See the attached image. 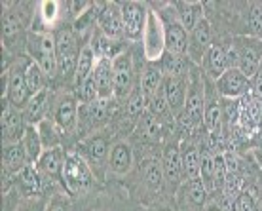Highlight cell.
Segmentation results:
<instances>
[{"mask_svg":"<svg viewBox=\"0 0 262 211\" xmlns=\"http://www.w3.org/2000/svg\"><path fill=\"white\" fill-rule=\"evenodd\" d=\"M63 185L67 192L72 196H82L92 188V172L90 165L85 164V160L80 154H67L65 165H63Z\"/></svg>","mask_w":262,"mask_h":211,"instance_id":"obj_1","label":"cell"},{"mask_svg":"<svg viewBox=\"0 0 262 211\" xmlns=\"http://www.w3.org/2000/svg\"><path fill=\"white\" fill-rule=\"evenodd\" d=\"M165 44V23L158 13L150 12L146 13V23L143 31V50L144 57L148 61H158L164 57Z\"/></svg>","mask_w":262,"mask_h":211,"instance_id":"obj_2","label":"cell"},{"mask_svg":"<svg viewBox=\"0 0 262 211\" xmlns=\"http://www.w3.org/2000/svg\"><path fill=\"white\" fill-rule=\"evenodd\" d=\"M57 48V71L63 78H74L76 67H78V55L76 52V40L71 31H61L55 38Z\"/></svg>","mask_w":262,"mask_h":211,"instance_id":"obj_3","label":"cell"},{"mask_svg":"<svg viewBox=\"0 0 262 211\" xmlns=\"http://www.w3.org/2000/svg\"><path fill=\"white\" fill-rule=\"evenodd\" d=\"M122 12V23H124V34L131 40L141 38L144 31V23H146V6L139 4V2H125L120 8Z\"/></svg>","mask_w":262,"mask_h":211,"instance_id":"obj_4","label":"cell"},{"mask_svg":"<svg viewBox=\"0 0 262 211\" xmlns=\"http://www.w3.org/2000/svg\"><path fill=\"white\" fill-rule=\"evenodd\" d=\"M25 118L19 116V112L15 111V107L12 103L4 101L2 105V135H4V146L6 145H15L23 141L25 135Z\"/></svg>","mask_w":262,"mask_h":211,"instance_id":"obj_5","label":"cell"},{"mask_svg":"<svg viewBox=\"0 0 262 211\" xmlns=\"http://www.w3.org/2000/svg\"><path fill=\"white\" fill-rule=\"evenodd\" d=\"M34 44H36V48H33V52L36 55V63L44 71V74L52 78L53 74L57 73V48H55V38L50 36V34H40L38 38L34 40Z\"/></svg>","mask_w":262,"mask_h":211,"instance_id":"obj_6","label":"cell"},{"mask_svg":"<svg viewBox=\"0 0 262 211\" xmlns=\"http://www.w3.org/2000/svg\"><path fill=\"white\" fill-rule=\"evenodd\" d=\"M216 90L221 95L228 97V99H239V97H245V93L249 90V78H245L237 67L228 69L216 80Z\"/></svg>","mask_w":262,"mask_h":211,"instance_id":"obj_7","label":"cell"},{"mask_svg":"<svg viewBox=\"0 0 262 211\" xmlns=\"http://www.w3.org/2000/svg\"><path fill=\"white\" fill-rule=\"evenodd\" d=\"M184 112L188 114L192 124L198 125L203 120V112H205V95H203V82L196 73L192 74L190 84H188V95H186V105Z\"/></svg>","mask_w":262,"mask_h":211,"instance_id":"obj_8","label":"cell"},{"mask_svg":"<svg viewBox=\"0 0 262 211\" xmlns=\"http://www.w3.org/2000/svg\"><path fill=\"white\" fill-rule=\"evenodd\" d=\"M6 101L12 103L15 109H23V107L29 105V101L33 99L31 93L27 90L25 84V69L21 71L19 67H15L12 73H10V78H8V88H6Z\"/></svg>","mask_w":262,"mask_h":211,"instance_id":"obj_9","label":"cell"},{"mask_svg":"<svg viewBox=\"0 0 262 211\" xmlns=\"http://www.w3.org/2000/svg\"><path fill=\"white\" fill-rule=\"evenodd\" d=\"M99 25L106 34V38H120L124 34L122 12L114 4H105V10L99 13Z\"/></svg>","mask_w":262,"mask_h":211,"instance_id":"obj_10","label":"cell"},{"mask_svg":"<svg viewBox=\"0 0 262 211\" xmlns=\"http://www.w3.org/2000/svg\"><path fill=\"white\" fill-rule=\"evenodd\" d=\"M93 73H95V82H97V99H111L114 95V71L111 67V61L101 59Z\"/></svg>","mask_w":262,"mask_h":211,"instance_id":"obj_11","label":"cell"},{"mask_svg":"<svg viewBox=\"0 0 262 211\" xmlns=\"http://www.w3.org/2000/svg\"><path fill=\"white\" fill-rule=\"evenodd\" d=\"M164 93L165 99L169 103V111L171 112H181L184 111V105H186V92H184V82L181 78H173V76H165L164 78Z\"/></svg>","mask_w":262,"mask_h":211,"instance_id":"obj_12","label":"cell"},{"mask_svg":"<svg viewBox=\"0 0 262 211\" xmlns=\"http://www.w3.org/2000/svg\"><path fill=\"white\" fill-rule=\"evenodd\" d=\"M165 44H167V50L173 55H184L188 52V36H186V31L184 27L181 25V21H171L165 25Z\"/></svg>","mask_w":262,"mask_h":211,"instance_id":"obj_13","label":"cell"},{"mask_svg":"<svg viewBox=\"0 0 262 211\" xmlns=\"http://www.w3.org/2000/svg\"><path fill=\"white\" fill-rule=\"evenodd\" d=\"M65 154L59 146H52L48 151L42 152V156L36 162L40 173H46V175H61L63 173V165H65Z\"/></svg>","mask_w":262,"mask_h":211,"instance_id":"obj_14","label":"cell"},{"mask_svg":"<svg viewBox=\"0 0 262 211\" xmlns=\"http://www.w3.org/2000/svg\"><path fill=\"white\" fill-rule=\"evenodd\" d=\"M181 160H183V173L188 181L202 179V158L194 145H183L181 149Z\"/></svg>","mask_w":262,"mask_h":211,"instance_id":"obj_15","label":"cell"},{"mask_svg":"<svg viewBox=\"0 0 262 211\" xmlns=\"http://www.w3.org/2000/svg\"><path fill=\"white\" fill-rule=\"evenodd\" d=\"M164 175L165 179L177 185L183 175V160H181V151L179 146H167L164 152Z\"/></svg>","mask_w":262,"mask_h":211,"instance_id":"obj_16","label":"cell"},{"mask_svg":"<svg viewBox=\"0 0 262 211\" xmlns=\"http://www.w3.org/2000/svg\"><path fill=\"white\" fill-rule=\"evenodd\" d=\"M205 71L209 76L219 80L226 71H228V61H226V52L221 46H211L207 55H205Z\"/></svg>","mask_w":262,"mask_h":211,"instance_id":"obj_17","label":"cell"},{"mask_svg":"<svg viewBox=\"0 0 262 211\" xmlns=\"http://www.w3.org/2000/svg\"><path fill=\"white\" fill-rule=\"evenodd\" d=\"M2 162H4V167L8 172H21L23 167L31 164L29 158H27V152L23 149L21 143H15V145H6L4 146V156H2Z\"/></svg>","mask_w":262,"mask_h":211,"instance_id":"obj_18","label":"cell"},{"mask_svg":"<svg viewBox=\"0 0 262 211\" xmlns=\"http://www.w3.org/2000/svg\"><path fill=\"white\" fill-rule=\"evenodd\" d=\"M95 52H93L92 46H84L80 50L78 55V67H76V74H74V82L76 86H82L85 80L90 78L95 71Z\"/></svg>","mask_w":262,"mask_h":211,"instance_id":"obj_19","label":"cell"},{"mask_svg":"<svg viewBox=\"0 0 262 211\" xmlns=\"http://www.w3.org/2000/svg\"><path fill=\"white\" fill-rule=\"evenodd\" d=\"M133 156H131V149L125 143H116L111 151V170L116 175H124L129 172Z\"/></svg>","mask_w":262,"mask_h":211,"instance_id":"obj_20","label":"cell"},{"mask_svg":"<svg viewBox=\"0 0 262 211\" xmlns=\"http://www.w3.org/2000/svg\"><path fill=\"white\" fill-rule=\"evenodd\" d=\"M21 145L25 149L29 162H31V164H36L38 158L42 156V139H40V133L34 125H27Z\"/></svg>","mask_w":262,"mask_h":211,"instance_id":"obj_21","label":"cell"},{"mask_svg":"<svg viewBox=\"0 0 262 211\" xmlns=\"http://www.w3.org/2000/svg\"><path fill=\"white\" fill-rule=\"evenodd\" d=\"M76 101L72 99V97H65V99L61 101L59 107H57V111H55V122L63 128V130H71L74 128L76 124Z\"/></svg>","mask_w":262,"mask_h":211,"instance_id":"obj_22","label":"cell"},{"mask_svg":"<svg viewBox=\"0 0 262 211\" xmlns=\"http://www.w3.org/2000/svg\"><path fill=\"white\" fill-rule=\"evenodd\" d=\"M25 84L27 90L31 93V97L44 92V71L40 69L36 61H29L25 67Z\"/></svg>","mask_w":262,"mask_h":211,"instance_id":"obj_23","label":"cell"},{"mask_svg":"<svg viewBox=\"0 0 262 211\" xmlns=\"http://www.w3.org/2000/svg\"><path fill=\"white\" fill-rule=\"evenodd\" d=\"M237 69L243 73L245 78H255L256 73L260 71V55L253 50V48H245L242 53H239V63H237Z\"/></svg>","mask_w":262,"mask_h":211,"instance_id":"obj_24","label":"cell"},{"mask_svg":"<svg viewBox=\"0 0 262 211\" xmlns=\"http://www.w3.org/2000/svg\"><path fill=\"white\" fill-rule=\"evenodd\" d=\"M19 179L25 196H34L40 191V186H42V183H40V172L34 164H29L27 167H23L19 172Z\"/></svg>","mask_w":262,"mask_h":211,"instance_id":"obj_25","label":"cell"},{"mask_svg":"<svg viewBox=\"0 0 262 211\" xmlns=\"http://www.w3.org/2000/svg\"><path fill=\"white\" fill-rule=\"evenodd\" d=\"M164 84V76H162V71L156 69V67H148L144 71L143 78H141V90L146 95V99H150L152 95L162 88Z\"/></svg>","mask_w":262,"mask_h":211,"instance_id":"obj_26","label":"cell"},{"mask_svg":"<svg viewBox=\"0 0 262 211\" xmlns=\"http://www.w3.org/2000/svg\"><path fill=\"white\" fill-rule=\"evenodd\" d=\"M44 111H46V92H40L38 95H34L33 99L29 101V105L25 107V114H23L25 124L33 125V124H36V122H40Z\"/></svg>","mask_w":262,"mask_h":211,"instance_id":"obj_27","label":"cell"},{"mask_svg":"<svg viewBox=\"0 0 262 211\" xmlns=\"http://www.w3.org/2000/svg\"><path fill=\"white\" fill-rule=\"evenodd\" d=\"M108 154V141L105 137H93L88 143V158L92 165H103Z\"/></svg>","mask_w":262,"mask_h":211,"instance_id":"obj_28","label":"cell"},{"mask_svg":"<svg viewBox=\"0 0 262 211\" xmlns=\"http://www.w3.org/2000/svg\"><path fill=\"white\" fill-rule=\"evenodd\" d=\"M221 122H223V107L219 101H211L203 112V124L207 128V132L215 133L221 132Z\"/></svg>","mask_w":262,"mask_h":211,"instance_id":"obj_29","label":"cell"},{"mask_svg":"<svg viewBox=\"0 0 262 211\" xmlns=\"http://www.w3.org/2000/svg\"><path fill=\"white\" fill-rule=\"evenodd\" d=\"M164 165H160L156 160H148L144 165V179H146V185L150 186L152 191H160L164 185Z\"/></svg>","mask_w":262,"mask_h":211,"instance_id":"obj_30","label":"cell"},{"mask_svg":"<svg viewBox=\"0 0 262 211\" xmlns=\"http://www.w3.org/2000/svg\"><path fill=\"white\" fill-rule=\"evenodd\" d=\"M192 44L198 48V50H207L211 44V25L207 19H200L192 31Z\"/></svg>","mask_w":262,"mask_h":211,"instance_id":"obj_31","label":"cell"},{"mask_svg":"<svg viewBox=\"0 0 262 211\" xmlns=\"http://www.w3.org/2000/svg\"><path fill=\"white\" fill-rule=\"evenodd\" d=\"M164 71L167 76H173V78H183V74L188 71V63L183 55H173V53H167L164 59Z\"/></svg>","mask_w":262,"mask_h":211,"instance_id":"obj_32","label":"cell"},{"mask_svg":"<svg viewBox=\"0 0 262 211\" xmlns=\"http://www.w3.org/2000/svg\"><path fill=\"white\" fill-rule=\"evenodd\" d=\"M215 162V172H213V188L223 191L226 177H228V170H226V162H224V154H215L213 156Z\"/></svg>","mask_w":262,"mask_h":211,"instance_id":"obj_33","label":"cell"},{"mask_svg":"<svg viewBox=\"0 0 262 211\" xmlns=\"http://www.w3.org/2000/svg\"><path fill=\"white\" fill-rule=\"evenodd\" d=\"M200 158H202V183L209 191V188H213V172H215L213 154L209 151H205L200 154Z\"/></svg>","mask_w":262,"mask_h":211,"instance_id":"obj_34","label":"cell"},{"mask_svg":"<svg viewBox=\"0 0 262 211\" xmlns=\"http://www.w3.org/2000/svg\"><path fill=\"white\" fill-rule=\"evenodd\" d=\"M198 13H200V4H184L183 12H181V25L184 27L186 33L194 31L196 23L202 19V17H198Z\"/></svg>","mask_w":262,"mask_h":211,"instance_id":"obj_35","label":"cell"},{"mask_svg":"<svg viewBox=\"0 0 262 211\" xmlns=\"http://www.w3.org/2000/svg\"><path fill=\"white\" fill-rule=\"evenodd\" d=\"M148 109H150V112L154 116H164V114L169 112V103L165 99L164 88H160L150 99H148Z\"/></svg>","mask_w":262,"mask_h":211,"instance_id":"obj_36","label":"cell"},{"mask_svg":"<svg viewBox=\"0 0 262 211\" xmlns=\"http://www.w3.org/2000/svg\"><path fill=\"white\" fill-rule=\"evenodd\" d=\"M21 33V23L13 13H6L2 19V38L4 40H13Z\"/></svg>","mask_w":262,"mask_h":211,"instance_id":"obj_37","label":"cell"},{"mask_svg":"<svg viewBox=\"0 0 262 211\" xmlns=\"http://www.w3.org/2000/svg\"><path fill=\"white\" fill-rule=\"evenodd\" d=\"M133 86V74L131 73H114V95L125 97Z\"/></svg>","mask_w":262,"mask_h":211,"instance_id":"obj_38","label":"cell"},{"mask_svg":"<svg viewBox=\"0 0 262 211\" xmlns=\"http://www.w3.org/2000/svg\"><path fill=\"white\" fill-rule=\"evenodd\" d=\"M242 186H243V181L239 177V173H228V177H226V183H224V198H237L239 194H242Z\"/></svg>","mask_w":262,"mask_h":211,"instance_id":"obj_39","label":"cell"},{"mask_svg":"<svg viewBox=\"0 0 262 211\" xmlns=\"http://www.w3.org/2000/svg\"><path fill=\"white\" fill-rule=\"evenodd\" d=\"M80 99L84 101L85 105H90V103H93V101H97V82H95V73L80 86Z\"/></svg>","mask_w":262,"mask_h":211,"instance_id":"obj_40","label":"cell"},{"mask_svg":"<svg viewBox=\"0 0 262 211\" xmlns=\"http://www.w3.org/2000/svg\"><path fill=\"white\" fill-rule=\"evenodd\" d=\"M59 2H55V0H46V2H42L40 4V13H42V19L46 21L48 25H53L57 17H59Z\"/></svg>","mask_w":262,"mask_h":211,"instance_id":"obj_41","label":"cell"},{"mask_svg":"<svg viewBox=\"0 0 262 211\" xmlns=\"http://www.w3.org/2000/svg\"><path fill=\"white\" fill-rule=\"evenodd\" d=\"M205 196H207V188L202 183V179L198 181H190V202L194 205H203L205 204Z\"/></svg>","mask_w":262,"mask_h":211,"instance_id":"obj_42","label":"cell"},{"mask_svg":"<svg viewBox=\"0 0 262 211\" xmlns=\"http://www.w3.org/2000/svg\"><path fill=\"white\" fill-rule=\"evenodd\" d=\"M111 67L114 73H131V57L127 53H118L111 59Z\"/></svg>","mask_w":262,"mask_h":211,"instance_id":"obj_43","label":"cell"},{"mask_svg":"<svg viewBox=\"0 0 262 211\" xmlns=\"http://www.w3.org/2000/svg\"><path fill=\"white\" fill-rule=\"evenodd\" d=\"M146 95L143 93V90H137V92H133V95H131L129 99V112L131 114H139V112H143L144 105H146Z\"/></svg>","mask_w":262,"mask_h":211,"instance_id":"obj_44","label":"cell"},{"mask_svg":"<svg viewBox=\"0 0 262 211\" xmlns=\"http://www.w3.org/2000/svg\"><path fill=\"white\" fill-rule=\"evenodd\" d=\"M249 27L255 34H262V6H253L249 13Z\"/></svg>","mask_w":262,"mask_h":211,"instance_id":"obj_45","label":"cell"},{"mask_svg":"<svg viewBox=\"0 0 262 211\" xmlns=\"http://www.w3.org/2000/svg\"><path fill=\"white\" fill-rule=\"evenodd\" d=\"M46 211H69V204L61 198H53L52 202L48 204Z\"/></svg>","mask_w":262,"mask_h":211,"instance_id":"obj_46","label":"cell"},{"mask_svg":"<svg viewBox=\"0 0 262 211\" xmlns=\"http://www.w3.org/2000/svg\"><path fill=\"white\" fill-rule=\"evenodd\" d=\"M69 8H71V12L74 15H82L88 8H92V4L90 2H69Z\"/></svg>","mask_w":262,"mask_h":211,"instance_id":"obj_47","label":"cell"},{"mask_svg":"<svg viewBox=\"0 0 262 211\" xmlns=\"http://www.w3.org/2000/svg\"><path fill=\"white\" fill-rule=\"evenodd\" d=\"M253 92H255V97L262 99V67H260V71L256 73L255 78H253Z\"/></svg>","mask_w":262,"mask_h":211,"instance_id":"obj_48","label":"cell"},{"mask_svg":"<svg viewBox=\"0 0 262 211\" xmlns=\"http://www.w3.org/2000/svg\"><path fill=\"white\" fill-rule=\"evenodd\" d=\"M40 207H42V204H40V202H34V200H27V202H23V204L17 207V211H38Z\"/></svg>","mask_w":262,"mask_h":211,"instance_id":"obj_49","label":"cell"},{"mask_svg":"<svg viewBox=\"0 0 262 211\" xmlns=\"http://www.w3.org/2000/svg\"><path fill=\"white\" fill-rule=\"evenodd\" d=\"M258 192H260V202H262V179H260V185H258Z\"/></svg>","mask_w":262,"mask_h":211,"instance_id":"obj_50","label":"cell"},{"mask_svg":"<svg viewBox=\"0 0 262 211\" xmlns=\"http://www.w3.org/2000/svg\"><path fill=\"white\" fill-rule=\"evenodd\" d=\"M211 211H223V209H221V207H213Z\"/></svg>","mask_w":262,"mask_h":211,"instance_id":"obj_51","label":"cell"},{"mask_svg":"<svg viewBox=\"0 0 262 211\" xmlns=\"http://www.w3.org/2000/svg\"><path fill=\"white\" fill-rule=\"evenodd\" d=\"M160 211H171V209H169V207H162Z\"/></svg>","mask_w":262,"mask_h":211,"instance_id":"obj_52","label":"cell"}]
</instances>
